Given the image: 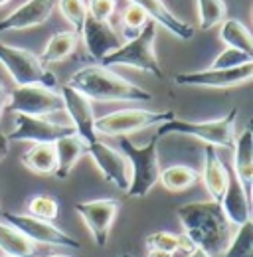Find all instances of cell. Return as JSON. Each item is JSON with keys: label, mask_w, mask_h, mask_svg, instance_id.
Masks as SVG:
<instances>
[{"label": "cell", "mask_w": 253, "mask_h": 257, "mask_svg": "<svg viewBox=\"0 0 253 257\" xmlns=\"http://www.w3.org/2000/svg\"><path fill=\"white\" fill-rule=\"evenodd\" d=\"M75 46H77V34L73 30H62V32H56L50 38L42 56H38V58L44 65L56 64V62H62L65 58H69L73 54Z\"/></svg>", "instance_id": "cb8c5ba5"}, {"label": "cell", "mask_w": 253, "mask_h": 257, "mask_svg": "<svg viewBox=\"0 0 253 257\" xmlns=\"http://www.w3.org/2000/svg\"><path fill=\"white\" fill-rule=\"evenodd\" d=\"M235 178L239 180L241 188L251 200V182H253V133L247 127L233 143V170Z\"/></svg>", "instance_id": "d6986e66"}, {"label": "cell", "mask_w": 253, "mask_h": 257, "mask_svg": "<svg viewBox=\"0 0 253 257\" xmlns=\"http://www.w3.org/2000/svg\"><path fill=\"white\" fill-rule=\"evenodd\" d=\"M87 155L93 159L95 166L99 168V172L103 174V178L107 182H111L119 190L126 192V188H129V172H126L125 155H121L119 151L111 149L109 145H105L101 141H95L91 145H87Z\"/></svg>", "instance_id": "5bb4252c"}, {"label": "cell", "mask_w": 253, "mask_h": 257, "mask_svg": "<svg viewBox=\"0 0 253 257\" xmlns=\"http://www.w3.org/2000/svg\"><path fill=\"white\" fill-rule=\"evenodd\" d=\"M0 257H6V255H0Z\"/></svg>", "instance_id": "7bdbcfd3"}, {"label": "cell", "mask_w": 253, "mask_h": 257, "mask_svg": "<svg viewBox=\"0 0 253 257\" xmlns=\"http://www.w3.org/2000/svg\"><path fill=\"white\" fill-rule=\"evenodd\" d=\"M223 257H253V224L247 220L245 224L237 225V233L229 239L223 249Z\"/></svg>", "instance_id": "83f0119b"}, {"label": "cell", "mask_w": 253, "mask_h": 257, "mask_svg": "<svg viewBox=\"0 0 253 257\" xmlns=\"http://www.w3.org/2000/svg\"><path fill=\"white\" fill-rule=\"evenodd\" d=\"M28 214L46 222H54L60 216V202L50 194H38L28 202Z\"/></svg>", "instance_id": "f1b7e54d"}, {"label": "cell", "mask_w": 253, "mask_h": 257, "mask_svg": "<svg viewBox=\"0 0 253 257\" xmlns=\"http://www.w3.org/2000/svg\"><path fill=\"white\" fill-rule=\"evenodd\" d=\"M176 216L196 247L206 249L212 257L227 247L231 239V224L220 202H188L178 206Z\"/></svg>", "instance_id": "6da1fadb"}, {"label": "cell", "mask_w": 253, "mask_h": 257, "mask_svg": "<svg viewBox=\"0 0 253 257\" xmlns=\"http://www.w3.org/2000/svg\"><path fill=\"white\" fill-rule=\"evenodd\" d=\"M54 147H56V161H58L54 176H58L60 180H65L71 174V170L77 164V161L83 155H87V143L77 133H73V135L58 139L54 143Z\"/></svg>", "instance_id": "44dd1931"}, {"label": "cell", "mask_w": 253, "mask_h": 257, "mask_svg": "<svg viewBox=\"0 0 253 257\" xmlns=\"http://www.w3.org/2000/svg\"><path fill=\"white\" fill-rule=\"evenodd\" d=\"M221 208L229 220V224L241 225L245 224L247 220H251V200L247 198L245 190L241 188L239 180L235 178V174L229 170V180H227V188L223 192V198H221Z\"/></svg>", "instance_id": "ffe728a7"}, {"label": "cell", "mask_w": 253, "mask_h": 257, "mask_svg": "<svg viewBox=\"0 0 253 257\" xmlns=\"http://www.w3.org/2000/svg\"><path fill=\"white\" fill-rule=\"evenodd\" d=\"M188 257H212V255H210L206 249H202V247H194L188 253Z\"/></svg>", "instance_id": "74e56055"}, {"label": "cell", "mask_w": 253, "mask_h": 257, "mask_svg": "<svg viewBox=\"0 0 253 257\" xmlns=\"http://www.w3.org/2000/svg\"><path fill=\"white\" fill-rule=\"evenodd\" d=\"M123 257H133V255H123Z\"/></svg>", "instance_id": "b9f144b4"}, {"label": "cell", "mask_w": 253, "mask_h": 257, "mask_svg": "<svg viewBox=\"0 0 253 257\" xmlns=\"http://www.w3.org/2000/svg\"><path fill=\"white\" fill-rule=\"evenodd\" d=\"M22 164L36 174H54L58 164L54 143H34L22 155Z\"/></svg>", "instance_id": "603a6c76"}, {"label": "cell", "mask_w": 253, "mask_h": 257, "mask_svg": "<svg viewBox=\"0 0 253 257\" xmlns=\"http://www.w3.org/2000/svg\"><path fill=\"white\" fill-rule=\"evenodd\" d=\"M75 212L91 231V237L99 247H105L111 235V227L119 212V202L113 198H101V200H87L75 204Z\"/></svg>", "instance_id": "30bf717a"}, {"label": "cell", "mask_w": 253, "mask_h": 257, "mask_svg": "<svg viewBox=\"0 0 253 257\" xmlns=\"http://www.w3.org/2000/svg\"><path fill=\"white\" fill-rule=\"evenodd\" d=\"M0 249L6 257H34L36 243L30 241L18 227L0 220Z\"/></svg>", "instance_id": "7402d4cb"}, {"label": "cell", "mask_w": 253, "mask_h": 257, "mask_svg": "<svg viewBox=\"0 0 253 257\" xmlns=\"http://www.w3.org/2000/svg\"><path fill=\"white\" fill-rule=\"evenodd\" d=\"M0 64L18 85H44L56 89V75L30 50L0 42Z\"/></svg>", "instance_id": "8992f818"}, {"label": "cell", "mask_w": 253, "mask_h": 257, "mask_svg": "<svg viewBox=\"0 0 253 257\" xmlns=\"http://www.w3.org/2000/svg\"><path fill=\"white\" fill-rule=\"evenodd\" d=\"M158 139L157 135L149 141L145 147L133 145L126 137H121V151L125 159L131 162V178L126 194L131 198H145L147 194L155 188L160 174V161H158Z\"/></svg>", "instance_id": "3957f363"}, {"label": "cell", "mask_w": 253, "mask_h": 257, "mask_svg": "<svg viewBox=\"0 0 253 257\" xmlns=\"http://www.w3.org/2000/svg\"><path fill=\"white\" fill-rule=\"evenodd\" d=\"M0 218L14 227H18L30 241L34 243H44V245H56V247H69V249H77L79 241L75 237H71L69 233H65L58 225L52 222L34 218L30 214H12V212H2Z\"/></svg>", "instance_id": "9c48e42d"}, {"label": "cell", "mask_w": 253, "mask_h": 257, "mask_svg": "<svg viewBox=\"0 0 253 257\" xmlns=\"http://www.w3.org/2000/svg\"><path fill=\"white\" fill-rule=\"evenodd\" d=\"M60 12L62 16L71 24L73 32L81 34V28H83V22L87 18V4L85 0H60Z\"/></svg>", "instance_id": "f546056e"}, {"label": "cell", "mask_w": 253, "mask_h": 257, "mask_svg": "<svg viewBox=\"0 0 253 257\" xmlns=\"http://www.w3.org/2000/svg\"><path fill=\"white\" fill-rule=\"evenodd\" d=\"M176 117L172 111H149V109H121L95 119V133L105 137H126L131 133L162 125Z\"/></svg>", "instance_id": "52a82bcc"}, {"label": "cell", "mask_w": 253, "mask_h": 257, "mask_svg": "<svg viewBox=\"0 0 253 257\" xmlns=\"http://www.w3.org/2000/svg\"><path fill=\"white\" fill-rule=\"evenodd\" d=\"M221 42L227 46V48H235L239 52H245L253 56V38L251 32L235 18H225L221 22V30H220Z\"/></svg>", "instance_id": "d4e9b609"}, {"label": "cell", "mask_w": 253, "mask_h": 257, "mask_svg": "<svg viewBox=\"0 0 253 257\" xmlns=\"http://www.w3.org/2000/svg\"><path fill=\"white\" fill-rule=\"evenodd\" d=\"M198 178H200L198 172L194 168H190V166H184V164L168 166V168L160 170V174H158L160 184L168 192H184V190H188L190 186L196 184Z\"/></svg>", "instance_id": "484cf974"}, {"label": "cell", "mask_w": 253, "mask_h": 257, "mask_svg": "<svg viewBox=\"0 0 253 257\" xmlns=\"http://www.w3.org/2000/svg\"><path fill=\"white\" fill-rule=\"evenodd\" d=\"M202 180L208 194L212 196L214 202H221L223 192L227 188V180H229V170L220 159L216 147L206 145L204 151V170H202Z\"/></svg>", "instance_id": "ac0fdd59"}, {"label": "cell", "mask_w": 253, "mask_h": 257, "mask_svg": "<svg viewBox=\"0 0 253 257\" xmlns=\"http://www.w3.org/2000/svg\"><path fill=\"white\" fill-rule=\"evenodd\" d=\"M81 36H83V42H85V48H87L89 56L97 62H101L109 52L117 50L123 44L109 22L95 20L91 16L85 18L83 28H81Z\"/></svg>", "instance_id": "2e32d148"}, {"label": "cell", "mask_w": 253, "mask_h": 257, "mask_svg": "<svg viewBox=\"0 0 253 257\" xmlns=\"http://www.w3.org/2000/svg\"><path fill=\"white\" fill-rule=\"evenodd\" d=\"M62 99H63V109L67 111L69 119H71V127L75 128V133L87 143L91 145L97 139V133H95V113H93V105L83 93H79L77 89L69 87V85H63L62 89Z\"/></svg>", "instance_id": "4fadbf2b"}, {"label": "cell", "mask_w": 253, "mask_h": 257, "mask_svg": "<svg viewBox=\"0 0 253 257\" xmlns=\"http://www.w3.org/2000/svg\"><path fill=\"white\" fill-rule=\"evenodd\" d=\"M46 257H69V255H62V253H52V255H46Z\"/></svg>", "instance_id": "f35d334b"}, {"label": "cell", "mask_w": 253, "mask_h": 257, "mask_svg": "<svg viewBox=\"0 0 253 257\" xmlns=\"http://www.w3.org/2000/svg\"><path fill=\"white\" fill-rule=\"evenodd\" d=\"M2 212H4V210H2V206H0V214H2Z\"/></svg>", "instance_id": "60d3db41"}, {"label": "cell", "mask_w": 253, "mask_h": 257, "mask_svg": "<svg viewBox=\"0 0 253 257\" xmlns=\"http://www.w3.org/2000/svg\"><path fill=\"white\" fill-rule=\"evenodd\" d=\"M12 113H22L32 117H46L63 111L62 93L44 85H18L6 101Z\"/></svg>", "instance_id": "ba28073f"}, {"label": "cell", "mask_w": 253, "mask_h": 257, "mask_svg": "<svg viewBox=\"0 0 253 257\" xmlns=\"http://www.w3.org/2000/svg\"><path fill=\"white\" fill-rule=\"evenodd\" d=\"M198 2V22L202 30H212L227 18V6L223 0H196Z\"/></svg>", "instance_id": "4316f807"}, {"label": "cell", "mask_w": 253, "mask_h": 257, "mask_svg": "<svg viewBox=\"0 0 253 257\" xmlns=\"http://www.w3.org/2000/svg\"><path fill=\"white\" fill-rule=\"evenodd\" d=\"M85 4H87V16L103 22H109L117 10V0H85Z\"/></svg>", "instance_id": "836d02e7"}, {"label": "cell", "mask_w": 253, "mask_h": 257, "mask_svg": "<svg viewBox=\"0 0 253 257\" xmlns=\"http://www.w3.org/2000/svg\"><path fill=\"white\" fill-rule=\"evenodd\" d=\"M253 62V56L245 54V52H239L235 48H225L221 54H218V58L212 62L210 67L214 69H231V67H239L243 64H249Z\"/></svg>", "instance_id": "d6a6232c"}, {"label": "cell", "mask_w": 253, "mask_h": 257, "mask_svg": "<svg viewBox=\"0 0 253 257\" xmlns=\"http://www.w3.org/2000/svg\"><path fill=\"white\" fill-rule=\"evenodd\" d=\"M54 12V0H26L0 20V32L26 30L44 24Z\"/></svg>", "instance_id": "9a60e30c"}, {"label": "cell", "mask_w": 253, "mask_h": 257, "mask_svg": "<svg viewBox=\"0 0 253 257\" xmlns=\"http://www.w3.org/2000/svg\"><path fill=\"white\" fill-rule=\"evenodd\" d=\"M253 75V62L243 64L231 69H200V71H186L178 73L174 81L178 85H192V87H212V89H227L241 83H247Z\"/></svg>", "instance_id": "8fae6325"}, {"label": "cell", "mask_w": 253, "mask_h": 257, "mask_svg": "<svg viewBox=\"0 0 253 257\" xmlns=\"http://www.w3.org/2000/svg\"><path fill=\"white\" fill-rule=\"evenodd\" d=\"M155 40H157V24L153 20H149V24L143 28V32L126 40L117 50L109 52L99 64L105 67L129 65V67H137L141 71L153 73L157 77H164L157 60V54H155Z\"/></svg>", "instance_id": "5b68a950"}, {"label": "cell", "mask_w": 253, "mask_h": 257, "mask_svg": "<svg viewBox=\"0 0 253 257\" xmlns=\"http://www.w3.org/2000/svg\"><path fill=\"white\" fill-rule=\"evenodd\" d=\"M8 2H10V0H0V8H2V6H6Z\"/></svg>", "instance_id": "ab89813d"}, {"label": "cell", "mask_w": 253, "mask_h": 257, "mask_svg": "<svg viewBox=\"0 0 253 257\" xmlns=\"http://www.w3.org/2000/svg\"><path fill=\"white\" fill-rule=\"evenodd\" d=\"M235 119H237V109L233 107L227 115L212 121H184L172 117L170 121L162 123L158 127L157 137L162 139L164 135L176 133V135H190L194 139L204 141L206 145L212 147H223V149H233L235 143Z\"/></svg>", "instance_id": "277c9868"}, {"label": "cell", "mask_w": 253, "mask_h": 257, "mask_svg": "<svg viewBox=\"0 0 253 257\" xmlns=\"http://www.w3.org/2000/svg\"><path fill=\"white\" fill-rule=\"evenodd\" d=\"M71 125H60L44 117H32L16 113V127L8 135V141H26V143H56L58 139L73 135Z\"/></svg>", "instance_id": "7c38bea8"}, {"label": "cell", "mask_w": 253, "mask_h": 257, "mask_svg": "<svg viewBox=\"0 0 253 257\" xmlns=\"http://www.w3.org/2000/svg\"><path fill=\"white\" fill-rule=\"evenodd\" d=\"M149 24V16L137 6V4H129L123 14V32L125 38H135L143 32V28Z\"/></svg>", "instance_id": "4dcf8cb0"}, {"label": "cell", "mask_w": 253, "mask_h": 257, "mask_svg": "<svg viewBox=\"0 0 253 257\" xmlns=\"http://www.w3.org/2000/svg\"><path fill=\"white\" fill-rule=\"evenodd\" d=\"M6 89H4V81H2V77H0V117H2V109L6 107Z\"/></svg>", "instance_id": "d590c367"}, {"label": "cell", "mask_w": 253, "mask_h": 257, "mask_svg": "<svg viewBox=\"0 0 253 257\" xmlns=\"http://www.w3.org/2000/svg\"><path fill=\"white\" fill-rule=\"evenodd\" d=\"M147 257H174V253L162 251V249H149V255Z\"/></svg>", "instance_id": "8d00e7d4"}, {"label": "cell", "mask_w": 253, "mask_h": 257, "mask_svg": "<svg viewBox=\"0 0 253 257\" xmlns=\"http://www.w3.org/2000/svg\"><path fill=\"white\" fill-rule=\"evenodd\" d=\"M8 151H10V141H8V135H4V133L0 131V161H4V159H6Z\"/></svg>", "instance_id": "e575fe53"}, {"label": "cell", "mask_w": 253, "mask_h": 257, "mask_svg": "<svg viewBox=\"0 0 253 257\" xmlns=\"http://www.w3.org/2000/svg\"><path fill=\"white\" fill-rule=\"evenodd\" d=\"M131 4H137L147 16L149 20H153L157 26L166 28L170 34H174L180 40H190L194 36V28L182 22L180 18L174 16V12H170V8L164 4V0H129Z\"/></svg>", "instance_id": "e0dca14e"}, {"label": "cell", "mask_w": 253, "mask_h": 257, "mask_svg": "<svg viewBox=\"0 0 253 257\" xmlns=\"http://www.w3.org/2000/svg\"><path fill=\"white\" fill-rule=\"evenodd\" d=\"M69 87L77 89L79 93L87 97L89 101H151L153 95L135 85L113 69L105 65H87L77 69L69 83Z\"/></svg>", "instance_id": "7a4b0ae2"}, {"label": "cell", "mask_w": 253, "mask_h": 257, "mask_svg": "<svg viewBox=\"0 0 253 257\" xmlns=\"http://www.w3.org/2000/svg\"><path fill=\"white\" fill-rule=\"evenodd\" d=\"M149 249H162V251H170L176 253L180 251V233H172V231H155L149 233L145 239Z\"/></svg>", "instance_id": "1f68e13d"}]
</instances>
